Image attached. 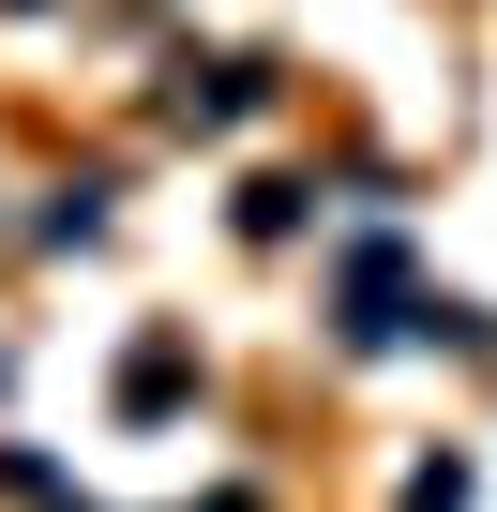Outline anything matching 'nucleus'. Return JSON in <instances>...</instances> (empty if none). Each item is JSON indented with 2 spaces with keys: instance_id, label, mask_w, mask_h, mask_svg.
<instances>
[{
  "instance_id": "nucleus-1",
  "label": "nucleus",
  "mask_w": 497,
  "mask_h": 512,
  "mask_svg": "<svg viewBox=\"0 0 497 512\" xmlns=\"http://www.w3.org/2000/svg\"><path fill=\"white\" fill-rule=\"evenodd\" d=\"M241 106H257V61H211V76L166 91V121H241Z\"/></svg>"
}]
</instances>
